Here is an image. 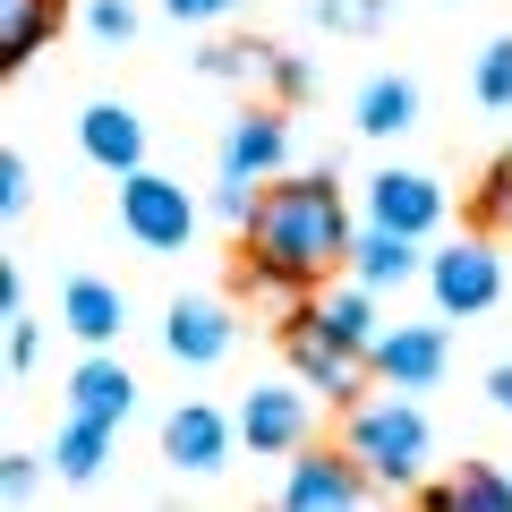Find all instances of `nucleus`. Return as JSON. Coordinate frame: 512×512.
I'll return each mask as SVG.
<instances>
[{
	"label": "nucleus",
	"instance_id": "24",
	"mask_svg": "<svg viewBox=\"0 0 512 512\" xmlns=\"http://www.w3.org/2000/svg\"><path fill=\"white\" fill-rule=\"evenodd\" d=\"M316 18H325L333 35H376L384 9H376V0H316Z\"/></svg>",
	"mask_w": 512,
	"mask_h": 512
},
{
	"label": "nucleus",
	"instance_id": "18",
	"mask_svg": "<svg viewBox=\"0 0 512 512\" xmlns=\"http://www.w3.org/2000/svg\"><path fill=\"white\" fill-rule=\"evenodd\" d=\"M52 26H60V0H0V60L26 69L52 43Z\"/></svg>",
	"mask_w": 512,
	"mask_h": 512
},
{
	"label": "nucleus",
	"instance_id": "17",
	"mask_svg": "<svg viewBox=\"0 0 512 512\" xmlns=\"http://www.w3.org/2000/svg\"><path fill=\"white\" fill-rule=\"evenodd\" d=\"M103 461H111V427L69 410V427L52 436V470L69 478V487H94V478H103Z\"/></svg>",
	"mask_w": 512,
	"mask_h": 512
},
{
	"label": "nucleus",
	"instance_id": "8",
	"mask_svg": "<svg viewBox=\"0 0 512 512\" xmlns=\"http://www.w3.org/2000/svg\"><path fill=\"white\" fill-rule=\"evenodd\" d=\"M367 367H376L384 384H402V393H427V384L444 376V325H393L367 342Z\"/></svg>",
	"mask_w": 512,
	"mask_h": 512
},
{
	"label": "nucleus",
	"instance_id": "1",
	"mask_svg": "<svg viewBox=\"0 0 512 512\" xmlns=\"http://www.w3.org/2000/svg\"><path fill=\"white\" fill-rule=\"evenodd\" d=\"M333 265H350V214H342V188L333 171L316 180H265L248 214V274H274V282H325Z\"/></svg>",
	"mask_w": 512,
	"mask_h": 512
},
{
	"label": "nucleus",
	"instance_id": "26",
	"mask_svg": "<svg viewBox=\"0 0 512 512\" xmlns=\"http://www.w3.org/2000/svg\"><path fill=\"white\" fill-rule=\"evenodd\" d=\"M265 86H274L282 103H299V94H308V60H291V52H274V43H265Z\"/></svg>",
	"mask_w": 512,
	"mask_h": 512
},
{
	"label": "nucleus",
	"instance_id": "9",
	"mask_svg": "<svg viewBox=\"0 0 512 512\" xmlns=\"http://www.w3.org/2000/svg\"><path fill=\"white\" fill-rule=\"evenodd\" d=\"M231 342H239V325H231L222 299H180V308L163 316V350L180 367H222V359H231Z\"/></svg>",
	"mask_w": 512,
	"mask_h": 512
},
{
	"label": "nucleus",
	"instance_id": "5",
	"mask_svg": "<svg viewBox=\"0 0 512 512\" xmlns=\"http://www.w3.org/2000/svg\"><path fill=\"white\" fill-rule=\"evenodd\" d=\"M427 291H436L444 316H487L504 299V256L487 239H453L444 256H427Z\"/></svg>",
	"mask_w": 512,
	"mask_h": 512
},
{
	"label": "nucleus",
	"instance_id": "15",
	"mask_svg": "<svg viewBox=\"0 0 512 512\" xmlns=\"http://www.w3.org/2000/svg\"><path fill=\"white\" fill-rule=\"evenodd\" d=\"M60 325H69L86 350L120 342V325H128V291H120V282H94V274H77L69 291H60Z\"/></svg>",
	"mask_w": 512,
	"mask_h": 512
},
{
	"label": "nucleus",
	"instance_id": "6",
	"mask_svg": "<svg viewBox=\"0 0 512 512\" xmlns=\"http://www.w3.org/2000/svg\"><path fill=\"white\" fill-rule=\"evenodd\" d=\"M376 487V478L350 461V444L342 453H308V461H291V478H282V504L291 512H342V504H359V495Z\"/></svg>",
	"mask_w": 512,
	"mask_h": 512
},
{
	"label": "nucleus",
	"instance_id": "21",
	"mask_svg": "<svg viewBox=\"0 0 512 512\" xmlns=\"http://www.w3.org/2000/svg\"><path fill=\"white\" fill-rule=\"evenodd\" d=\"M316 316H325V325L342 333V342H359V350L376 342V291H367L359 274H350L342 291H325V299H316Z\"/></svg>",
	"mask_w": 512,
	"mask_h": 512
},
{
	"label": "nucleus",
	"instance_id": "29",
	"mask_svg": "<svg viewBox=\"0 0 512 512\" xmlns=\"http://www.w3.org/2000/svg\"><path fill=\"white\" fill-rule=\"evenodd\" d=\"M35 453H9V461H0V487H9V495H18V504H26V495H35Z\"/></svg>",
	"mask_w": 512,
	"mask_h": 512
},
{
	"label": "nucleus",
	"instance_id": "14",
	"mask_svg": "<svg viewBox=\"0 0 512 512\" xmlns=\"http://www.w3.org/2000/svg\"><path fill=\"white\" fill-rule=\"evenodd\" d=\"M69 410H77V419L120 427L128 410H137V376H128L111 350H94V359H77V376H69Z\"/></svg>",
	"mask_w": 512,
	"mask_h": 512
},
{
	"label": "nucleus",
	"instance_id": "22",
	"mask_svg": "<svg viewBox=\"0 0 512 512\" xmlns=\"http://www.w3.org/2000/svg\"><path fill=\"white\" fill-rule=\"evenodd\" d=\"M470 86H478V103H487V111H512V35H495L487 52H478Z\"/></svg>",
	"mask_w": 512,
	"mask_h": 512
},
{
	"label": "nucleus",
	"instance_id": "33",
	"mask_svg": "<svg viewBox=\"0 0 512 512\" xmlns=\"http://www.w3.org/2000/svg\"><path fill=\"white\" fill-rule=\"evenodd\" d=\"M487 393H495V410H504V419H512V359H504V367H495V376H487Z\"/></svg>",
	"mask_w": 512,
	"mask_h": 512
},
{
	"label": "nucleus",
	"instance_id": "20",
	"mask_svg": "<svg viewBox=\"0 0 512 512\" xmlns=\"http://www.w3.org/2000/svg\"><path fill=\"white\" fill-rule=\"evenodd\" d=\"M359 128H367V137H402V128H419V86H410V77H367V86H359Z\"/></svg>",
	"mask_w": 512,
	"mask_h": 512
},
{
	"label": "nucleus",
	"instance_id": "13",
	"mask_svg": "<svg viewBox=\"0 0 512 512\" xmlns=\"http://www.w3.org/2000/svg\"><path fill=\"white\" fill-rule=\"evenodd\" d=\"M77 146H86V163H103V171H146V120L128 103H94L86 120H77Z\"/></svg>",
	"mask_w": 512,
	"mask_h": 512
},
{
	"label": "nucleus",
	"instance_id": "7",
	"mask_svg": "<svg viewBox=\"0 0 512 512\" xmlns=\"http://www.w3.org/2000/svg\"><path fill=\"white\" fill-rule=\"evenodd\" d=\"M239 444H256V453H308V393L256 384L239 402Z\"/></svg>",
	"mask_w": 512,
	"mask_h": 512
},
{
	"label": "nucleus",
	"instance_id": "25",
	"mask_svg": "<svg viewBox=\"0 0 512 512\" xmlns=\"http://www.w3.org/2000/svg\"><path fill=\"white\" fill-rule=\"evenodd\" d=\"M265 69V43H214L205 52V77H256Z\"/></svg>",
	"mask_w": 512,
	"mask_h": 512
},
{
	"label": "nucleus",
	"instance_id": "31",
	"mask_svg": "<svg viewBox=\"0 0 512 512\" xmlns=\"http://www.w3.org/2000/svg\"><path fill=\"white\" fill-rule=\"evenodd\" d=\"M9 367H18V376L35 367V325H26V316H9Z\"/></svg>",
	"mask_w": 512,
	"mask_h": 512
},
{
	"label": "nucleus",
	"instance_id": "32",
	"mask_svg": "<svg viewBox=\"0 0 512 512\" xmlns=\"http://www.w3.org/2000/svg\"><path fill=\"white\" fill-rule=\"evenodd\" d=\"M171 18H188V26H205V18H222V9H231V0H163Z\"/></svg>",
	"mask_w": 512,
	"mask_h": 512
},
{
	"label": "nucleus",
	"instance_id": "10",
	"mask_svg": "<svg viewBox=\"0 0 512 512\" xmlns=\"http://www.w3.org/2000/svg\"><path fill=\"white\" fill-rule=\"evenodd\" d=\"M367 222L427 239V231L444 222V188L427 180V171H376V188H367Z\"/></svg>",
	"mask_w": 512,
	"mask_h": 512
},
{
	"label": "nucleus",
	"instance_id": "19",
	"mask_svg": "<svg viewBox=\"0 0 512 512\" xmlns=\"http://www.w3.org/2000/svg\"><path fill=\"white\" fill-rule=\"evenodd\" d=\"M419 504H427V512H512V478L487 470V461H470L453 487H427Z\"/></svg>",
	"mask_w": 512,
	"mask_h": 512
},
{
	"label": "nucleus",
	"instance_id": "11",
	"mask_svg": "<svg viewBox=\"0 0 512 512\" xmlns=\"http://www.w3.org/2000/svg\"><path fill=\"white\" fill-rule=\"evenodd\" d=\"M282 154H291V120H282V111H248V120H231V137H222V180L265 188L282 171Z\"/></svg>",
	"mask_w": 512,
	"mask_h": 512
},
{
	"label": "nucleus",
	"instance_id": "23",
	"mask_svg": "<svg viewBox=\"0 0 512 512\" xmlns=\"http://www.w3.org/2000/svg\"><path fill=\"white\" fill-rule=\"evenodd\" d=\"M478 222H487V231H504V222H512V154H504V163H487V180H478Z\"/></svg>",
	"mask_w": 512,
	"mask_h": 512
},
{
	"label": "nucleus",
	"instance_id": "4",
	"mask_svg": "<svg viewBox=\"0 0 512 512\" xmlns=\"http://www.w3.org/2000/svg\"><path fill=\"white\" fill-rule=\"evenodd\" d=\"M120 231L137 239V248H188L197 205H188V188L163 180V171H128L120 180Z\"/></svg>",
	"mask_w": 512,
	"mask_h": 512
},
{
	"label": "nucleus",
	"instance_id": "16",
	"mask_svg": "<svg viewBox=\"0 0 512 512\" xmlns=\"http://www.w3.org/2000/svg\"><path fill=\"white\" fill-rule=\"evenodd\" d=\"M350 274H359L367 291H402V282L419 274V239L367 222V231H350Z\"/></svg>",
	"mask_w": 512,
	"mask_h": 512
},
{
	"label": "nucleus",
	"instance_id": "30",
	"mask_svg": "<svg viewBox=\"0 0 512 512\" xmlns=\"http://www.w3.org/2000/svg\"><path fill=\"white\" fill-rule=\"evenodd\" d=\"M214 214H222V222H239V231H248V214H256V197H248V180H222V197H214Z\"/></svg>",
	"mask_w": 512,
	"mask_h": 512
},
{
	"label": "nucleus",
	"instance_id": "27",
	"mask_svg": "<svg viewBox=\"0 0 512 512\" xmlns=\"http://www.w3.org/2000/svg\"><path fill=\"white\" fill-rule=\"evenodd\" d=\"M86 26L103 43H128V35H137V9H128V0H86Z\"/></svg>",
	"mask_w": 512,
	"mask_h": 512
},
{
	"label": "nucleus",
	"instance_id": "2",
	"mask_svg": "<svg viewBox=\"0 0 512 512\" xmlns=\"http://www.w3.org/2000/svg\"><path fill=\"white\" fill-rule=\"evenodd\" d=\"M427 453H436V436L410 402H350V461L376 487H419Z\"/></svg>",
	"mask_w": 512,
	"mask_h": 512
},
{
	"label": "nucleus",
	"instance_id": "3",
	"mask_svg": "<svg viewBox=\"0 0 512 512\" xmlns=\"http://www.w3.org/2000/svg\"><path fill=\"white\" fill-rule=\"evenodd\" d=\"M282 350H291V367L325 393V402H359V384H367V350L342 342V333L325 325L316 308H291L282 316Z\"/></svg>",
	"mask_w": 512,
	"mask_h": 512
},
{
	"label": "nucleus",
	"instance_id": "28",
	"mask_svg": "<svg viewBox=\"0 0 512 512\" xmlns=\"http://www.w3.org/2000/svg\"><path fill=\"white\" fill-rule=\"evenodd\" d=\"M0 214H26V163L0 154Z\"/></svg>",
	"mask_w": 512,
	"mask_h": 512
},
{
	"label": "nucleus",
	"instance_id": "12",
	"mask_svg": "<svg viewBox=\"0 0 512 512\" xmlns=\"http://www.w3.org/2000/svg\"><path fill=\"white\" fill-rule=\"evenodd\" d=\"M231 436H239V427L222 419L214 402H180L163 419V461H171V470H222V461H231Z\"/></svg>",
	"mask_w": 512,
	"mask_h": 512
}]
</instances>
